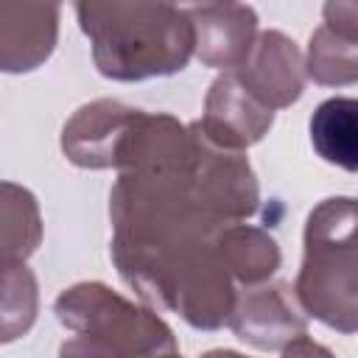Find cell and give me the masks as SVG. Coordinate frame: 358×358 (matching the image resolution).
<instances>
[{
    "instance_id": "cell-18",
    "label": "cell",
    "mask_w": 358,
    "mask_h": 358,
    "mask_svg": "<svg viewBox=\"0 0 358 358\" xmlns=\"http://www.w3.org/2000/svg\"><path fill=\"white\" fill-rule=\"evenodd\" d=\"M201 358H246V355L232 352V350H210V352H204Z\"/></svg>"
},
{
    "instance_id": "cell-16",
    "label": "cell",
    "mask_w": 358,
    "mask_h": 358,
    "mask_svg": "<svg viewBox=\"0 0 358 358\" xmlns=\"http://www.w3.org/2000/svg\"><path fill=\"white\" fill-rule=\"evenodd\" d=\"M322 17L327 28L358 39V3H324Z\"/></svg>"
},
{
    "instance_id": "cell-14",
    "label": "cell",
    "mask_w": 358,
    "mask_h": 358,
    "mask_svg": "<svg viewBox=\"0 0 358 358\" xmlns=\"http://www.w3.org/2000/svg\"><path fill=\"white\" fill-rule=\"evenodd\" d=\"M42 235L39 210L25 187L3 185V263H25Z\"/></svg>"
},
{
    "instance_id": "cell-10",
    "label": "cell",
    "mask_w": 358,
    "mask_h": 358,
    "mask_svg": "<svg viewBox=\"0 0 358 358\" xmlns=\"http://www.w3.org/2000/svg\"><path fill=\"white\" fill-rule=\"evenodd\" d=\"M134 106L120 101H92L81 106L62 131V151L81 168H112L123 129L129 126Z\"/></svg>"
},
{
    "instance_id": "cell-4",
    "label": "cell",
    "mask_w": 358,
    "mask_h": 358,
    "mask_svg": "<svg viewBox=\"0 0 358 358\" xmlns=\"http://www.w3.org/2000/svg\"><path fill=\"white\" fill-rule=\"evenodd\" d=\"M53 313L76 336L59 358H182L171 327L103 282H78L59 294Z\"/></svg>"
},
{
    "instance_id": "cell-6",
    "label": "cell",
    "mask_w": 358,
    "mask_h": 358,
    "mask_svg": "<svg viewBox=\"0 0 358 358\" xmlns=\"http://www.w3.org/2000/svg\"><path fill=\"white\" fill-rule=\"evenodd\" d=\"M305 310L296 302V294L282 282L271 285H246L235 296V308L229 316L232 333L257 347V350H282L288 341L305 333Z\"/></svg>"
},
{
    "instance_id": "cell-11",
    "label": "cell",
    "mask_w": 358,
    "mask_h": 358,
    "mask_svg": "<svg viewBox=\"0 0 358 358\" xmlns=\"http://www.w3.org/2000/svg\"><path fill=\"white\" fill-rule=\"evenodd\" d=\"M316 154L344 171H358V98H327L310 115Z\"/></svg>"
},
{
    "instance_id": "cell-13",
    "label": "cell",
    "mask_w": 358,
    "mask_h": 358,
    "mask_svg": "<svg viewBox=\"0 0 358 358\" xmlns=\"http://www.w3.org/2000/svg\"><path fill=\"white\" fill-rule=\"evenodd\" d=\"M305 73L316 84L341 87L358 81V39L327 28L324 22L310 34Z\"/></svg>"
},
{
    "instance_id": "cell-12",
    "label": "cell",
    "mask_w": 358,
    "mask_h": 358,
    "mask_svg": "<svg viewBox=\"0 0 358 358\" xmlns=\"http://www.w3.org/2000/svg\"><path fill=\"white\" fill-rule=\"evenodd\" d=\"M218 252L235 282L263 285L280 266L277 241L252 224H229L218 238Z\"/></svg>"
},
{
    "instance_id": "cell-9",
    "label": "cell",
    "mask_w": 358,
    "mask_h": 358,
    "mask_svg": "<svg viewBox=\"0 0 358 358\" xmlns=\"http://www.w3.org/2000/svg\"><path fill=\"white\" fill-rule=\"evenodd\" d=\"M59 31L56 3H0V64L6 73L39 67Z\"/></svg>"
},
{
    "instance_id": "cell-17",
    "label": "cell",
    "mask_w": 358,
    "mask_h": 358,
    "mask_svg": "<svg viewBox=\"0 0 358 358\" xmlns=\"http://www.w3.org/2000/svg\"><path fill=\"white\" fill-rule=\"evenodd\" d=\"M280 358H336V355L327 347H322L319 341H313L308 333H302V336H296L294 341H288L282 347Z\"/></svg>"
},
{
    "instance_id": "cell-3",
    "label": "cell",
    "mask_w": 358,
    "mask_h": 358,
    "mask_svg": "<svg viewBox=\"0 0 358 358\" xmlns=\"http://www.w3.org/2000/svg\"><path fill=\"white\" fill-rule=\"evenodd\" d=\"M299 308L338 333H358V199L333 196L305 221Z\"/></svg>"
},
{
    "instance_id": "cell-7",
    "label": "cell",
    "mask_w": 358,
    "mask_h": 358,
    "mask_svg": "<svg viewBox=\"0 0 358 358\" xmlns=\"http://www.w3.org/2000/svg\"><path fill=\"white\" fill-rule=\"evenodd\" d=\"M199 129L221 148L243 151L255 145L274 123V112L266 109L260 101H255L232 70H224L207 92L204 115L196 120Z\"/></svg>"
},
{
    "instance_id": "cell-1",
    "label": "cell",
    "mask_w": 358,
    "mask_h": 358,
    "mask_svg": "<svg viewBox=\"0 0 358 358\" xmlns=\"http://www.w3.org/2000/svg\"><path fill=\"white\" fill-rule=\"evenodd\" d=\"M115 168L112 260L126 285L199 330L227 324L238 291L218 238L260 199L243 151L215 145L199 123L137 109Z\"/></svg>"
},
{
    "instance_id": "cell-8",
    "label": "cell",
    "mask_w": 358,
    "mask_h": 358,
    "mask_svg": "<svg viewBox=\"0 0 358 358\" xmlns=\"http://www.w3.org/2000/svg\"><path fill=\"white\" fill-rule=\"evenodd\" d=\"M196 28V56L204 67L235 70L257 39V14L243 3L187 6Z\"/></svg>"
},
{
    "instance_id": "cell-2",
    "label": "cell",
    "mask_w": 358,
    "mask_h": 358,
    "mask_svg": "<svg viewBox=\"0 0 358 358\" xmlns=\"http://www.w3.org/2000/svg\"><path fill=\"white\" fill-rule=\"evenodd\" d=\"M76 14L95 67L115 81L176 73L196 53L193 20L171 3H78Z\"/></svg>"
},
{
    "instance_id": "cell-5",
    "label": "cell",
    "mask_w": 358,
    "mask_h": 358,
    "mask_svg": "<svg viewBox=\"0 0 358 358\" xmlns=\"http://www.w3.org/2000/svg\"><path fill=\"white\" fill-rule=\"evenodd\" d=\"M241 87L266 109L291 106L305 90V62L294 39L282 31L257 34L246 59L232 70Z\"/></svg>"
},
{
    "instance_id": "cell-15",
    "label": "cell",
    "mask_w": 358,
    "mask_h": 358,
    "mask_svg": "<svg viewBox=\"0 0 358 358\" xmlns=\"http://www.w3.org/2000/svg\"><path fill=\"white\" fill-rule=\"evenodd\" d=\"M36 316V280L25 263H3V341L22 336Z\"/></svg>"
}]
</instances>
